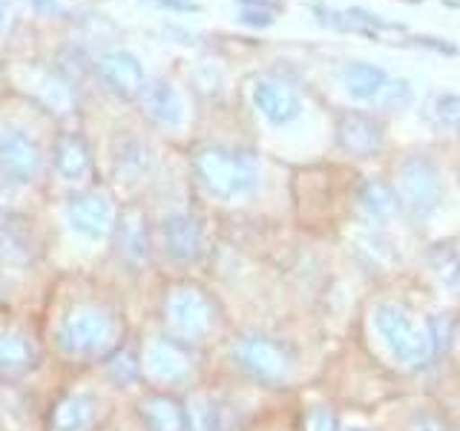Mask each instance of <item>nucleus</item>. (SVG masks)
<instances>
[{"mask_svg":"<svg viewBox=\"0 0 460 431\" xmlns=\"http://www.w3.org/2000/svg\"><path fill=\"white\" fill-rule=\"evenodd\" d=\"M40 334L58 377L95 371L136 334L138 313L104 273H52L38 305Z\"/></svg>","mask_w":460,"mask_h":431,"instance_id":"f257e3e1","label":"nucleus"},{"mask_svg":"<svg viewBox=\"0 0 460 431\" xmlns=\"http://www.w3.org/2000/svg\"><path fill=\"white\" fill-rule=\"evenodd\" d=\"M124 400L95 371L58 377L43 400V431H101Z\"/></svg>","mask_w":460,"mask_h":431,"instance_id":"0eeeda50","label":"nucleus"},{"mask_svg":"<svg viewBox=\"0 0 460 431\" xmlns=\"http://www.w3.org/2000/svg\"><path fill=\"white\" fill-rule=\"evenodd\" d=\"M98 75H101V81H104L115 95L124 98V101L141 98L144 90H147L144 66L138 64V57L133 52H124V49H112L107 55H101Z\"/></svg>","mask_w":460,"mask_h":431,"instance_id":"412c9836","label":"nucleus"},{"mask_svg":"<svg viewBox=\"0 0 460 431\" xmlns=\"http://www.w3.org/2000/svg\"><path fill=\"white\" fill-rule=\"evenodd\" d=\"M411 431H446V426L440 423V417L435 411H417L411 414Z\"/></svg>","mask_w":460,"mask_h":431,"instance_id":"7c9ffc66","label":"nucleus"},{"mask_svg":"<svg viewBox=\"0 0 460 431\" xmlns=\"http://www.w3.org/2000/svg\"><path fill=\"white\" fill-rule=\"evenodd\" d=\"M127 409L144 431H187V406L179 394L141 388L133 400H127Z\"/></svg>","mask_w":460,"mask_h":431,"instance_id":"f3484780","label":"nucleus"},{"mask_svg":"<svg viewBox=\"0 0 460 431\" xmlns=\"http://www.w3.org/2000/svg\"><path fill=\"white\" fill-rule=\"evenodd\" d=\"M61 184V196L90 190V187L101 184L98 179V162L90 147V141L84 138L78 129H61L55 133L52 141V158H49V181L47 184Z\"/></svg>","mask_w":460,"mask_h":431,"instance_id":"4468645a","label":"nucleus"},{"mask_svg":"<svg viewBox=\"0 0 460 431\" xmlns=\"http://www.w3.org/2000/svg\"><path fill=\"white\" fill-rule=\"evenodd\" d=\"M357 205H359V210H363L366 219L385 224L400 210V198H397L394 187H388L380 179H368V181L359 184Z\"/></svg>","mask_w":460,"mask_h":431,"instance_id":"393cba45","label":"nucleus"},{"mask_svg":"<svg viewBox=\"0 0 460 431\" xmlns=\"http://www.w3.org/2000/svg\"><path fill=\"white\" fill-rule=\"evenodd\" d=\"M95 374L124 402L133 400L141 391V388H144V383H141V365H138V348H136V334L129 337L119 351L110 354L104 363L95 368Z\"/></svg>","mask_w":460,"mask_h":431,"instance_id":"4be33fe9","label":"nucleus"},{"mask_svg":"<svg viewBox=\"0 0 460 431\" xmlns=\"http://www.w3.org/2000/svg\"><path fill=\"white\" fill-rule=\"evenodd\" d=\"M349 431H366V428H349Z\"/></svg>","mask_w":460,"mask_h":431,"instance_id":"473e14b6","label":"nucleus"},{"mask_svg":"<svg viewBox=\"0 0 460 431\" xmlns=\"http://www.w3.org/2000/svg\"><path fill=\"white\" fill-rule=\"evenodd\" d=\"M435 121L446 129V133L460 136V95L443 92L435 98Z\"/></svg>","mask_w":460,"mask_h":431,"instance_id":"bb28decb","label":"nucleus"},{"mask_svg":"<svg viewBox=\"0 0 460 431\" xmlns=\"http://www.w3.org/2000/svg\"><path fill=\"white\" fill-rule=\"evenodd\" d=\"M219 348L227 368L253 388H285L294 380L296 356L291 345L265 330H234Z\"/></svg>","mask_w":460,"mask_h":431,"instance_id":"1a4fd4ad","label":"nucleus"},{"mask_svg":"<svg viewBox=\"0 0 460 431\" xmlns=\"http://www.w3.org/2000/svg\"><path fill=\"white\" fill-rule=\"evenodd\" d=\"M337 144L342 153L354 158H368L383 150L385 127L377 115L366 110H345L337 119Z\"/></svg>","mask_w":460,"mask_h":431,"instance_id":"6ab92c4d","label":"nucleus"},{"mask_svg":"<svg viewBox=\"0 0 460 431\" xmlns=\"http://www.w3.org/2000/svg\"><path fill=\"white\" fill-rule=\"evenodd\" d=\"M374 325L388 354L394 356V363L402 368H420L438 354L435 339H431L429 322H420L411 311L394 302H385L374 313Z\"/></svg>","mask_w":460,"mask_h":431,"instance_id":"f8f14e48","label":"nucleus"},{"mask_svg":"<svg viewBox=\"0 0 460 431\" xmlns=\"http://www.w3.org/2000/svg\"><path fill=\"white\" fill-rule=\"evenodd\" d=\"M136 348H138L144 388L187 397L193 388L208 383L210 354H201V351L190 348V345L167 337L164 330L150 320L138 322Z\"/></svg>","mask_w":460,"mask_h":431,"instance_id":"39448f33","label":"nucleus"},{"mask_svg":"<svg viewBox=\"0 0 460 431\" xmlns=\"http://www.w3.org/2000/svg\"><path fill=\"white\" fill-rule=\"evenodd\" d=\"M55 201V216L47 222L49 273H98L107 262L124 201L104 181Z\"/></svg>","mask_w":460,"mask_h":431,"instance_id":"f03ea898","label":"nucleus"},{"mask_svg":"<svg viewBox=\"0 0 460 431\" xmlns=\"http://www.w3.org/2000/svg\"><path fill=\"white\" fill-rule=\"evenodd\" d=\"M98 273H104L133 302L138 320L150 311V299L155 294L162 273L155 265V244H153V222L144 201H124L115 236L110 244L107 262Z\"/></svg>","mask_w":460,"mask_h":431,"instance_id":"20e7f679","label":"nucleus"},{"mask_svg":"<svg viewBox=\"0 0 460 431\" xmlns=\"http://www.w3.org/2000/svg\"><path fill=\"white\" fill-rule=\"evenodd\" d=\"M144 320L201 354H213L230 334L222 299L201 277L162 279Z\"/></svg>","mask_w":460,"mask_h":431,"instance_id":"7ed1b4c3","label":"nucleus"},{"mask_svg":"<svg viewBox=\"0 0 460 431\" xmlns=\"http://www.w3.org/2000/svg\"><path fill=\"white\" fill-rule=\"evenodd\" d=\"M302 428L305 431H337V414L328 406H311Z\"/></svg>","mask_w":460,"mask_h":431,"instance_id":"c85d7f7f","label":"nucleus"},{"mask_svg":"<svg viewBox=\"0 0 460 431\" xmlns=\"http://www.w3.org/2000/svg\"><path fill=\"white\" fill-rule=\"evenodd\" d=\"M101 431H144V428L138 426V420L133 417V411H129V409H127V402H124V406H121L119 411H115V417H112V420H110L104 428H101Z\"/></svg>","mask_w":460,"mask_h":431,"instance_id":"c756f323","label":"nucleus"},{"mask_svg":"<svg viewBox=\"0 0 460 431\" xmlns=\"http://www.w3.org/2000/svg\"><path fill=\"white\" fill-rule=\"evenodd\" d=\"M52 141H43L21 121H0V193H35L47 187Z\"/></svg>","mask_w":460,"mask_h":431,"instance_id":"9b49d317","label":"nucleus"},{"mask_svg":"<svg viewBox=\"0 0 460 431\" xmlns=\"http://www.w3.org/2000/svg\"><path fill=\"white\" fill-rule=\"evenodd\" d=\"M153 172H155V153L141 136L127 129V133L112 138L104 184L121 201H138L136 193L153 179Z\"/></svg>","mask_w":460,"mask_h":431,"instance_id":"ddd939ff","label":"nucleus"},{"mask_svg":"<svg viewBox=\"0 0 460 431\" xmlns=\"http://www.w3.org/2000/svg\"><path fill=\"white\" fill-rule=\"evenodd\" d=\"M150 222L155 265L162 279L199 277L210 256V236L205 219L190 207H167L162 213L150 210Z\"/></svg>","mask_w":460,"mask_h":431,"instance_id":"6e6552de","label":"nucleus"},{"mask_svg":"<svg viewBox=\"0 0 460 431\" xmlns=\"http://www.w3.org/2000/svg\"><path fill=\"white\" fill-rule=\"evenodd\" d=\"M426 265H429L431 277H435V282L440 287H446V291L460 287V251L452 242L431 244L429 253H426Z\"/></svg>","mask_w":460,"mask_h":431,"instance_id":"a878e982","label":"nucleus"},{"mask_svg":"<svg viewBox=\"0 0 460 431\" xmlns=\"http://www.w3.org/2000/svg\"><path fill=\"white\" fill-rule=\"evenodd\" d=\"M397 198L420 219L431 216L446 198L440 167L429 155H409L397 170Z\"/></svg>","mask_w":460,"mask_h":431,"instance_id":"dca6fc26","label":"nucleus"},{"mask_svg":"<svg viewBox=\"0 0 460 431\" xmlns=\"http://www.w3.org/2000/svg\"><path fill=\"white\" fill-rule=\"evenodd\" d=\"M55 383L58 371L40 334L38 311L4 308L0 311V385L35 388L49 394Z\"/></svg>","mask_w":460,"mask_h":431,"instance_id":"423d86ee","label":"nucleus"},{"mask_svg":"<svg viewBox=\"0 0 460 431\" xmlns=\"http://www.w3.org/2000/svg\"><path fill=\"white\" fill-rule=\"evenodd\" d=\"M184 406L187 431H248V417H244L239 400L210 380L193 388L184 397Z\"/></svg>","mask_w":460,"mask_h":431,"instance_id":"2eb2a0df","label":"nucleus"},{"mask_svg":"<svg viewBox=\"0 0 460 431\" xmlns=\"http://www.w3.org/2000/svg\"><path fill=\"white\" fill-rule=\"evenodd\" d=\"M251 101L256 112L273 127H288L302 115V95L296 86L277 75H262L251 86Z\"/></svg>","mask_w":460,"mask_h":431,"instance_id":"a211bd4d","label":"nucleus"},{"mask_svg":"<svg viewBox=\"0 0 460 431\" xmlns=\"http://www.w3.org/2000/svg\"><path fill=\"white\" fill-rule=\"evenodd\" d=\"M411 98H414L411 95V84L402 81V78H392L385 84V90H383V95L377 101H380V107L385 112H402L411 104Z\"/></svg>","mask_w":460,"mask_h":431,"instance_id":"cd10ccee","label":"nucleus"},{"mask_svg":"<svg viewBox=\"0 0 460 431\" xmlns=\"http://www.w3.org/2000/svg\"><path fill=\"white\" fill-rule=\"evenodd\" d=\"M141 104H144V115H147L155 127L170 129V133H176V129L184 127V115H187L184 101L172 84L167 81L147 84V90L141 95Z\"/></svg>","mask_w":460,"mask_h":431,"instance_id":"5701e85b","label":"nucleus"},{"mask_svg":"<svg viewBox=\"0 0 460 431\" xmlns=\"http://www.w3.org/2000/svg\"><path fill=\"white\" fill-rule=\"evenodd\" d=\"M4 14H6L4 12V0H0V26H4Z\"/></svg>","mask_w":460,"mask_h":431,"instance_id":"2f4dec72","label":"nucleus"},{"mask_svg":"<svg viewBox=\"0 0 460 431\" xmlns=\"http://www.w3.org/2000/svg\"><path fill=\"white\" fill-rule=\"evenodd\" d=\"M388 81H392L388 72L377 64H368V61H354L342 69V84L354 101H377Z\"/></svg>","mask_w":460,"mask_h":431,"instance_id":"b1692460","label":"nucleus"},{"mask_svg":"<svg viewBox=\"0 0 460 431\" xmlns=\"http://www.w3.org/2000/svg\"><path fill=\"white\" fill-rule=\"evenodd\" d=\"M47 391L0 385V431H43Z\"/></svg>","mask_w":460,"mask_h":431,"instance_id":"aec40b11","label":"nucleus"},{"mask_svg":"<svg viewBox=\"0 0 460 431\" xmlns=\"http://www.w3.org/2000/svg\"><path fill=\"white\" fill-rule=\"evenodd\" d=\"M190 167L201 193L222 205H236L259 190V162L248 150L208 144L193 153Z\"/></svg>","mask_w":460,"mask_h":431,"instance_id":"9d476101","label":"nucleus"}]
</instances>
